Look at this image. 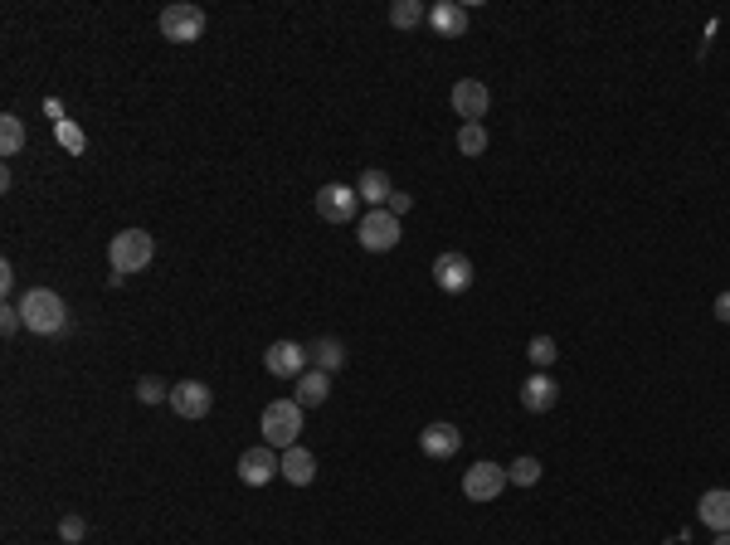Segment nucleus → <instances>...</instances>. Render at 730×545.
I'll list each match as a JSON object with an SVG mask.
<instances>
[{
    "mask_svg": "<svg viewBox=\"0 0 730 545\" xmlns=\"http://www.w3.org/2000/svg\"><path fill=\"white\" fill-rule=\"evenodd\" d=\"M327 395H331V375H327V370H317V365H312V370H302V375H297V395H292V400L302 404V409L327 404Z\"/></svg>",
    "mask_w": 730,
    "mask_h": 545,
    "instance_id": "obj_18",
    "label": "nucleus"
},
{
    "mask_svg": "<svg viewBox=\"0 0 730 545\" xmlns=\"http://www.w3.org/2000/svg\"><path fill=\"white\" fill-rule=\"evenodd\" d=\"M263 365H268V375H278V380H297L312 356H307V346H297V341H273L268 351H263Z\"/></svg>",
    "mask_w": 730,
    "mask_h": 545,
    "instance_id": "obj_11",
    "label": "nucleus"
},
{
    "mask_svg": "<svg viewBox=\"0 0 730 545\" xmlns=\"http://www.w3.org/2000/svg\"><path fill=\"white\" fill-rule=\"evenodd\" d=\"M283 477H288L292 487H307L312 477H317V458L302 448V443H292V448H283Z\"/></svg>",
    "mask_w": 730,
    "mask_h": 545,
    "instance_id": "obj_19",
    "label": "nucleus"
},
{
    "mask_svg": "<svg viewBox=\"0 0 730 545\" xmlns=\"http://www.w3.org/2000/svg\"><path fill=\"white\" fill-rule=\"evenodd\" d=\"M385 210H390V215H395V219H404V215H409V210H414V195H404V190H395Z\"/></svg>",
    "mask_w": 730,
    "mask_h": 545,
    "instance_id": "obj_30",
    "label": "nucleus"
},
{
    "mask_svg": "<svg viewBox=\"0 0 730 545\" xmlns=\"http://www.w3.org/2000/svg\"><path fill=\"white\" fill-rule=\"evenodd\" d=\"M696 516H701V526H711L716 536H726L730 531V487H711V492H701Z\"/></svg>",
    "mask_w": 730,
    "mask_h": 545,
    "instance_id": "obj_14",
    "label": "nucleus"
},
{
    "mask_svg": "<svg viewBox=\"0 0 730 545\" xmlns=\"http://www.w3.org/2000/svg\"><path fill=\"white\" fill-rule=\"evenodd\" d=\"M507 477L511 487H536L541 482V463L536 458H516V463H507Z\"/></svg>",
    "mask_w": 730,
    "mask_h": 545,
    "instance_id": "obj_27",
    "label": "nucleus"
},
{
    "mask_svg": "<svg viewBox=\"0 0 730 545\" xmlns=\"http://www.w3.org/2000/svg\"><path fill=\"white\" fill-rule=\"evenodd\" d=\"M555 400H560V385L550 380L546 370H531V380L521 385V404L531 414H546V409H555Z\"/></svg>",
    "mask_w": 730,
    "mask_h": 545,
    "instance_id": "obj_15",
    "label": "nucleus"
},
{
    "mask_svg": "<svg viewBox=\"0 0 730 545\" xmlns=\"http://www.w3.org/2000/svg\"><path fill=\"white\" fill-rule=\"evenodd\" d=\"M711 545H730V531H726V536H716V541H711Z\"/></svg>",
    "mask_w": 730,
    "mask_h": 545,
    "instance_id": "obj_33",
    "label": "nucleus"
},
{
    "mask_svg": "<svg viewBox=\"0 0 730 545\" xmlns=\"http://www.w3.org/2000/svg\"><path fill=\"white\" fill-rule=\"evenodd\" d=\"M25 327V317H20V307H0V336H15V331Z\"/></svg>",
    "mask_w": 730,
    "mask_h": 545,
    "instance_id": "obj_29",
    "label": "nucleus"
},
{
    "mask_svg": "<svg viewBox=\"0 0 730 545\" xmlns=\"http://www.w3.org/2000/svg\"><path fill=\"white\" fill-rule=\"evenodd\" d=\"M448 103H453V112H458L463 122H482L487 108H492V93H487L482 78H458L453 93H448Z\"/></svg>",
    "mask_w": 730,
    "mask_h": 545,
    "instance_id": "obj_9",
    "label": "nucleus"
},
{
    "mask_svg": "<svg viewBox=\"0 0 730 545\" xmlns=\"http://www.w3.org/2000/svg\"><path fill=\"white\" fill-rule=\"evenodd\" d=\"M263 443L268 448H292V443H302V404L297 400H273L263 404Z\"/></svg>",
    "mask_w": 730,
    "mask_h": 545,
    "instance_id": "obj_3",
    "label": "nucleus"
},
{
    "mask_svg": "<svg viewBox=\"0 0 730 545\" xmlns=\"http://www.w3.org/2000/svg\"><path fill=\"white\" fill-rule=\"evenodd\" d=\"M273 477H283V453H278V448L258 443V448H249V453L239 458V482H244V487H268Z\"/></svg>",
    "mask_w": 730,
    "mask_h": 545,
    "instance_id": "obj_8",
    "label": "nucleus"
},
{
    "mask_svg": "<svg viewBox=\"0 0 730 545\" xmlns=\"http://www.w3.org/2000/svg\"><path fill=\"white\" fill-rule=\"evenodd\" d=\"M458 448H463V429H453V424H429V429L419 434V453L434 458V463L458 458Z\"/></svg>",
    "mask_w": 730,
    "mask_h": 545,
    "instance_id": "obj_13",
    "label": "nucleus"
},
{
    "mask_svg": "<svg viewBox=\"0 0 730 545\" xmlns=\"http://www.w3.org/2000/svg\"><path fill=\"white\" fill-rule=\"evenodd\" d=\"M526 356H531V365H536V370H550V365L560 361V346H555V336H531Z\"/></svg>",
    "mask_w": 730,
    "mask_h": 545,
    "instance_id": "obj_23",
    "label": "nucleus"
},
{
    "mask_svg": "<svg viewBox=\"0 0 730 545\" xmlns=\"http://www.w3.org/2000/svg\"><path fill=\"white\" fill-rule=\"evenodd\" d=\"M54 137H59V146H64L69 156H83V151H88V137H83V127H78V122H69V117H64V122H54Z\"/></svg>",
    "mask_w": 730,
    "mask_h": 545,
    "instance_id": "obj_24",
    "label": "nucleus"
},
{
    "mask_svg": "<svg viewBox=\"0 0 730 545\" xmlns=\"http://www.w3.org/2000/svg\"><path fill=\"white\" fill-rule=\"evenodd\" d=\"M356 195H361L370 210H385L390 195H395V181H390L380 166H370V171H361V181H356Z\"/></svg>",
    "mask_w": 730,
    "mask_h": 545,
    "instance_id": "obj_17",
    "label": "nucleus"
},
{
    "mask_svg": "<svg viewBox=\"0 0 730 545\" xmlns=\"http://www.w3.org/2000/svg\"><path fill=\"white\" fill-rule=\"evenodd\" d=\"M15 307H20L25 327L35 331V336H59V331H69V302H64L54 288H30Z\"/></svg>",
    "mask_w": 730,
    "mask_h": 545,
    "instance_id": "obj_1",
    "label": "nucleus"
},
{
    "mask_svg": "<svg viewBox=\"0 0 730 545\" xmlns=\"http://www.w3.org/2000/svg\"><path fill=\"white\" fill-rule=\"evenodd\" d=\"M59 536H64L69 545H78L83 536H88V521H83V516H64V521H59Z\"/></svg>",
    "mask_w": 730,
    "mask_h": 545,
    "instance_id": "obj_28",
    "label": "nucleus"
},
{
    "mask_svg": "<svg viewBox=\"0 0 730 545\" xmlns=\"http://www.w3.org/2000/svg\"><path fill=\"white\" fill-rule=\"evenodd\" d=\"M25 151V122L15 112L0 117V156H20Z\"/></svg>",
    "mask_w": 730,
    "mask_h": 545,
    "instance_id": "obj_21",
    "label": "nucleus"
},
{
    "mask_svg": "<svg viewBox=\"0 0 730 545\" xmlns=\"http://www.w3.org/2000/svg\"><path fill=\"white\" fill-rule=\"evenodd\" d=\"M473 258L468 254H458V249H448V254H438L434 258V283L443 292H453V297H458V292H468L473 288Z\"/></svg>",
    "mask_w": 730,
    "mask_h": 545,
    "instance_id": "obj_10",
    "label": "nucleus"
},
{
    "mask_svg": "<svg viewBox=\"0 0 730 545\" xmlns=\"http://www.w3.org/2000/svg\"><path fill=\"white\" fill-rule=\"evenodd\" d=\"M307 356H312V365H317V370L336 375V370L346 365V346H341L336 336H322V341H312V346H307Z\"/></svg>",
    "mask_w": 730,
    "mask_h": 545,
    "instance_id": "obj_20",
    "label": "nucleus"
},
{
    "mask_svg": "<svg viewBox=\"0 0 730 545\" xmlns=\"http://www.w3.org/2000/svg\"><path fill=\"white\" fill-rule=\"evenodd\" d=\"M507 487H511V477H507V468H497V463H473V468L463 473V497H468V502H497Z\"/></svg>",
    "mask_w": 730,
    "mask_h": 545,
    "instance_id": "obj_6",
    "label": "nucleus"
},
{
    "mask_svg": "<svg viewBox=\"0 0 730 545\" xmlns=\"http://www.w3.org/2000/svg\"><path fill=\"white\" fill-rule=\"evenodd\" d=\"M424 20H429V10H424L419 0H395V5H390V25H395V30H419Z\"/></svg>",
    "mask_w": 730,
    "mask_h": 545,
    "instance_id": "obj_22",
    "label": "nucleus"
},
{
    "mask_svg": "<svg viewBox=\"0 0 730 545\" xmlns=\"http://www.w3.org/2000/svg\"><path fill=\"white\" fill-rule=\"evenodd\" d=\"M361 210V195H356V185H341L331 181L317 190V215L327 219V224H351Z\"/></svg>",
    "mask_w": 730,
    "mask_h": 545,
    "instance_id": "obj_7",
    "label": "nucleus"
},
{
    "mask_svg": "<svg viewBox=\"0 0 730 545\" xmlns=\"http://www.w3.org/2000/svg\"><path fill=\"white\" fill-rule=\"evenodd\" d=\"M711 312H716L721 322H730V292H721V297H716V307H711Z\"/></svg>",
    "mask_w": 730,
    "mask_h": 545,
    "instance_id": "obj_32",
    "label": "nucleus"
},
{
    "mask_svg": "<svg viewBox=\"0 0 730 545\" xmlns=\"http://www.w3.org/2000/svg\"><path fill=\"white\" fill-rule=\"evenodd\" d=\"M200 35H205V10H200V5L176 0V5L161 10V39H171V44H195Z\"/></svg>",
    "mask_w": 730,
    "mask_h": 545,
    "instance_id": "obj_4",
    "label": "nucleus"
},
{
    "mask_svg": "<svg viewBox=\"0 0 730 545\" xmlns=\"http://www.w3.org/2000/svg\"><path fill=\"white\" fill-rule=\"evenodd\" d=\"M156 258V239L146 234V229H122V234H112V244H108V263H112V273H142L146 263Z\"/></svg>",
    "mask_w": 730,
    "mask_h": 545,
    "instance_id": "obj_2",
    "label": "nucleus"
},
{
    "mask_svg": "<svg viewBox=\"0 0 730 545\" xmlns=\"http://www.w3.org/2000/svg\"><path fill=\"white\" fill-rule=\"evenodd\" d=\"M429 25L443 39H458V35H468V10L458 0H438V5H429Z\"/></svg>",
    "mask_w": 730,
    "mask_h": 545,
    "instance_id": "obj_16",
    "label": "nucleus"
},
{
    "mask_svg": "<svg viewBox=\"0 0 730 545\" xmlns=\"http://www.w3.org/2000/svg\"><path fill=\"white\" fill-rule=\"evenodd\" d=\"M458 151H463V156H482V151H487V127H482V122H463V127H458Z\"/></svg>",
    "mask_w": 730,
    "mask_h": 545,
    "instance_id": "obj_25",
    "label": "nucleus"
},
{
    "mask_svg": "<svg viewBox=\"0 0 730 545\" xmlns=\"http://www.w3.org/2000/svg\"><path fill=\"white\" fill-rule=\"evenodd\" d=\"M210 404H215V390H210L205 380H181V385H171V409H176L181 419H205Z\"/></svg>",
    "mask_w": 730,
    "mask_h": 545,
    "instance_id": "obj_12",
    "label": "nucleus"
},
{
    "mask_svg": "<svg viewBox=\"0 0 730 545\" xmlns=\"http://www.w3.org/2000/svg\"><path fill=\"white\" fill-rule=\"evenodd\" d=\"M356 229H361L365 254H390V249L400 244V219L390 215V210H365V215L356 219Z\"/></svg>",
    "mask_w": 730,
    "mask_h": 545,
    "instance_id": "obj_5",
    "label": "nucleus"
},
{
    "mask_svg": "<svg viewBox=\"0 0 730 545\" xmlns=\"http://www.w3.org/2000/svg\"><path fill=\"white\" fill-rule=\"evenodd\" d=\"M0 292H5V297L15 292V263H10V258L0 263Z\"/></svg>",
    "mask_w": 730,
    "mask_h": 545,
    "instance_id": "obj_31",
    "label": "nucleus"
},
{
    "mask_svg": "<svg viewBox=\"0 0 730 545\" xmlns=\"http://www.w3.org/2000/svg\"><path fill=\"white\" fill-rule=\"evenodd\" d=\"M137 400L142 404H171V385L161 375H142L137 380Z\"/></svg>",
    "mask_w": 730,
    "mask_h": 545,
    "instance_id": "obj_26",
    "label": "nucleus"
}]
</instances>
